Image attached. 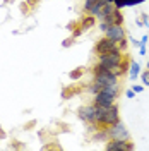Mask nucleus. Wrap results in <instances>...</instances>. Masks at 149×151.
Here are the masks:
<instances>
[{
  "mask_svg": "<svg viewBox=\"0 0 149 151\" xmlns=\"http://www.w3.org/2000/svg\"><path fill=\"white\" fill-rule=\"evenodd\" d=\"M117 122L120 120H118V108L115 106V103L110 106L96 105V125H103L105 129H108Z\"/></svg>",
  "mask_w": 149,
  "mask_h": 151,
  "instance_id": "obj_1",
  "label": "nucleus"
},
{
  "mask_svg": "<svg viewBox=\"0 0 149 151\" xmlns=\"http://www.w3.org/2000/svg\"><path fill=\"white\" fill-rule=\"evenodd\" d=\"M122 50L120 48H115V50H112V52H108V53H103V55H98V64L103 67H106L108 70L112 69V67L118 65V64H122Z\"/></svg>",
  "mask_w": 149,
  "mask_h": 151,
  "instance_id": "obj_2",
  "label": "nucleus"
},
{
  "mask_svg": "<svg viewBox=\"0 0 149 151\" xmlns=\"http://www.w3.org/2000/svg\"><path fill=\"white\" fill-rule=\"evenodd\" d=\"M106 131H108L110 139H115V141H127V139H130V134H129L127 127H125L122 122L113 124L112 127H108Z\"/></svg>",
  "mask_w": 149,
  "mask_h": 151,
  "instance_id": "obj_3",
  "label": "nucleus"
},
{
  "mask_svg": "<svg viewBox=\"0 0 149 151\" xmlns=\"http://www.w3.org/2000/svg\"><path fill=\"white\" fill-rule=\"evenodd\" d=\"M77 115H79L81 120L96 125V105H86V106H81V108L77 110Z\"/></svg>",
  "mask_w": 149,
  "mask_h": 151,
  "instance_id": "obj_4",
  "label": "nucleus"
},
{
  "mask_svg": "<svg viewBox=\"0 0 149 151\" xmlns=\"http://www.w3.org/2000/svg\"><path fill=\"white\" fill-rule=\"evenodd\" d=\"M115 48H118V45L113 41V40H110V38H101L98 43H96V47H94V52L98 53V55H103V53H108V52H112V50H115Z\"/></svg>",
  "mask_w": 149,
  "mask_h": 151,
  "instance_id": "obj_5",
  "label": "nucleus"
},
{
  "mask_svg": "<svg viewBox=\"0 0 149 151\" xmlns=\"http://www.w3.org/2000/svg\"><path fill=\"white\" fill-rule=\"evenodd\" d=\"M105 33H106V38L113 40L115 43H118V41H122L125 38V29L122 28V24H112Z\"/></svg>",
  "mask_w": 149,
  "mask_h": 151,
  "instance_id": "obj_6",
  "label": "nucleus"
},
{
  "mask_svg": "<svg viewBox=\"0 0 149 151\" xmlns=\"http://www.w3.org/2000/svg\"><path fill=\"white\" fill-rule=\"evenodd\" d=\"M106 150H113V151H130L134 150V144L130 142V139H127V141H115L112 139L110 142H106Z\"/></svg>",
  "mask_w": 149,
  "mask_h": 151,
  "instance_id": "obj_7",
  "label": "nucleus"
},
{
  "mask_svg": "<svg viewBox=\"0 0 149 151\" xmlns=\"http://www.w3.org/2000/svg\"><path fill=\"white\" fill-rule=\"evenodd\" d=\"M115 94H110V93H96L94 94V105H103V106H110V105L115 103Z\"/></svg>",
  "mask_w": 149,
  "mask_h": 151,
  "instance_id": "obj_8",
  "label": "nucleus"
},
{
  "mask_svg": "<svg viewBox=\"0 0 149 151\" xmlns=\"http://www.w3.org/2000/svg\"><path fill=\"white\" fill-rule=\"evenodd\" d=\"M101 21H106L110 26H112V24H122V22H123V16H122L120 9H115L113 12H110L108 16H105V19H101Z\"/></svg>",
  "mask_w": 149,
  "mask_h": 151,
  "instance_id": "obj_9",
  "label": "nucleus"
},
{
  "mask_svg": "<svg viewBox=\"0 0 149 151\" xmlns=\"http://www.w3.org/2000/svg\"><path fill=\"white\" fill-rule=\"evenodd\" d=\"M142 2H146V0H117L115 2V5L122 9V7H132V5H139Z\"/></svg>",
  "mask_w": 149,
  "mask_h": 151,
  "instance_id": "obj_10",
  "label": "nucleus"
},
{
  "mask_svg": "<svg viewBox=\"0 0 149 151\" xmlns=\"http://www.w3.org/2000/svg\"><path fill=\"white\" fill-rule=\"evenodd\" d=\"M139 70H140V65L137 64V62L130 60V64H129V76H130L132 81H135V77L139 76Z\"/></svg>",
  "mask_w": 149,
  "mask_h": 151,
  "instance_id": "obj_11",
  "label": "nucleus"
},
{
  "mask_svg": "<svg viewBox=\"0 0 149 151\" xmlns=\"http://www.w3.org/2000/svg\"><path fill=\"white\" fill-rule=\"evenodd\" d=\"M94 16L93 14H91V16H86V17L82 19V21H81V28L84 29V31H86V29H89V28H93L94 26Z\"/></svg>",
  "mask_w": 149,
  "mask_h": 151,
  "instance_id": "obj_12",
  "label": "nucleus"
},
{
  "mask_svg": "<svg viewBox=\"0 0 149 151\" xmlns=\"http://www.w3.org/2000/svg\"><path fill=\"white\" fill-rule=\"evenodd\" d=\"M84 70H86L84 67H75L72 72H69V77H70L72 81H77V79H81V77H82Z\"/></svg>",
  "mask_w": 149,
  "mask_h": 151,
  "instance_id": "obj_13",
  "label": "nucleus"
},
{
  "mask_svg": "<svg viewBox=\"0 0 149 151\" xmlns=\"http://www.w3.org/2000/svg\"><path fill=\"white\" fill-rule=\"evenodd\" d=\"M110 136H108V131L106 129H103V131H100V132H94V136H93V141H96V142H100V141H106Z\"/></svg>",
  "mask_w": 149,
  "mask_h": 151,
  "instance_id": "obj_14",
  "label": "nucleus"
},
{
  "mask_svg": "<svg viewBox=\"0 0 149 151\" xmlns=\"http://www.w3.org/2000/svg\"><path fill=\"white\" fill-rule=\"evenodd\" d=\"M100 2H103V0H86V4H84V10L91 14V12H93V9L98 5V4H100Z\"/></svg>",
  "mask_w": 149,
  "mask_h": 151,
  "instance_id": "obj_15",
  "label": "nucleus"
},
{
  "mask_svg": "<svg viewBox=\"0 0 149 151\" xmlns=\"http://www.w3.org/2000/svg\"><path fill=\"white\" fill-rule=\"evenodd\" d=\"M74 40H75L74 36H72V38H69V40H64V41H62V47H64V48H69V47H72V43H74Z\"/></svg>",
  "mask_w": 149,
  "mask_h": 151,
  "instance_id": "obj_16",
  "label": "nucleus"
},
{
  "mask_svg": "<svg viewBox=\"0 0 149 151\" xmlns=\"http://www.w3.org/2000/svg\"><path fill=\"white\" fill-rule=\"evenodd\" d=\"M142 83L149 88V69L146 70V72H142Z\"/></svg>",
  "mask_w": 149,
  "mask_h": 151,
  "instance_id": "obj_17",
  "label": "nucleus"
},
{
  "mask_svg": "<svg viewBox=\"0 0 149 151\" xmlns=\"http://www.w3.org/2000/svg\"><path fill=\"white\" fill-rule=\"evenodd\" d=\"M117 45H118V48H120V50H125V48H127V40L123 38V40H122V41H118Z\"/></svg>",
  "mask_w": 149,
  "mask_h": 151,
  "instance_id": "obj_18",
  "label": "nucleus"
},
{
  "mask_svg": "<svg viewBox=\"0 0 149 151\" xmlns=\"http://www.w3.org/2000/svg\"><path fill=\"white\" fill-rule=\"evenodd\" d=\"M21 12H22L24 16H26V14L29 12V7H28V4H21Z\"/></svg>",
  "mask_w": 149,
  "mask_h": 151,
  "instance_id": "obj_19",
  "label": "nucleus"
},
{
  "mask_svg": "<svg viewBox=\"0 0 149 151\" xmlns=\"http://www.w3.org/2000/svg\"><path fill=\"white\" fill-rule=\"evenodd\" d=\"M82 33H84V29L81 28V26H79V28H77V29H75V31H74V35H72V36H74V38H77V36H81Z\"/></svg>",
  "mask_w": 149,
  "mask_h": 151,
  "instance_id": "obj_20",
  "label": "nucleus"
},
{
  "mask_svg": "<svg viewBox=\"0 0 149 151\" xmlns=\"http://www.w3.org/2000/svg\"><path fill=\"white\" fill-rule=\"evenodd\" d=\"M132 89H134V93H142V89H144V88H142V86H135V84H134Z\"/></svg>",
  "mask_w": 149,
  "mask_h": 151,
  "instance_id": "obj_21",
  "label": "nucleus"
},
{
  "mask_svg": "<svg viewBox=\"0 0 149 151\" xmlns=\"http://www.w3.org/2000/svg\"><path fill=\"white\" fill-rule=\"evenodd\" d=\"M52 148H57V150H60V146H57V144H47V146H45V150H52Z\"/></svg>",
  "mask_w": 149,
  "mask_h": 151,
  "instance_id": "obj_22",
  "label": "nucleus"
},
{
  "mask_svg": "<svg viewBox=\"0 0 149 151\" xmlns=\"http://www.w3.org/2000/svg\"><path fill=\"white\" fill-rule=\"evenodd\" d=\"M125 94H127V98H134V94H135V93H134V89H129Z\"/></svg>",
  "mask_w": 149,
  "mask_h": 151,
  "instance_id": "obj_23",
  "label": "nucleus"
},
{
  "mask_svg": "<svg viewBox=\"0 0 149 151\" xmlns=\"http://www.w3.org/2000/svg\"><path fill=\"white\" fill-rule=\"evenodd\" d=\"M38 2H39V0H26V4H28V5H36Z\"/></svg>",
  "mask_w": 149,
  "mask_h": 151,
  "instance_id": "obj_24",
  "label": "nucleus"
},
{
  "mask_svg": "<svg viewBox=\"0 0 149 151\" xmlns=\"http://www.w3.org/2000/svg\"><path fill=\"white\" fill-rule=\"evenodd\" d=\"M33 125H34V122H29L28 125H24V129H31V127H33Z\"/></svg>",
  "mask_w": 149,
  "mask_h": 151,
  "instance_id": "obj_25",
  "label": "nucleus"
},
{
  "mask_svg": "<svg viewBox=\"0 0 149 151\" xmlns=\"http://www.w3.org/2000/svg\"><path fill=\"white\" fill-rule=\"evenodd\" d=\"M4 2H5V4H10V2H14V0H4Z\"/></svg>",
  "mask_w": 149,
  "mask_h": 151,
  "instance_id": "obj_26",
  "label": "nucleus"
},
{
  "mask_svg": "<svg viewBox=\"0 0 149 151\" xmlns=\"http://www.w3.org/2000/svg\"><path fill=\"white\" fill-rule=\"evenodd\" d=\"M106 2H113V4H115V2H117V0H106Z\"/></svg>",
  "mask_w": 149,
  "mask_h": 151,
  "instance_id": "obj_27",
  "label": "nucleus"
},
{
  "mask_svg": "<svg viewBox=\"0 0 149 151\" xmlns=\"http://www.w3.org/2000/svg\"><path fill=\"white\" fill-rule=\"evenodd\" d=\"M148 69H149V60H148Z\"/></svg>",
  "mask_w": 149,
  "mask_h": 151,
  "instance_id": "obj_28",
  "label": "nucleus"
}]
</instances>
